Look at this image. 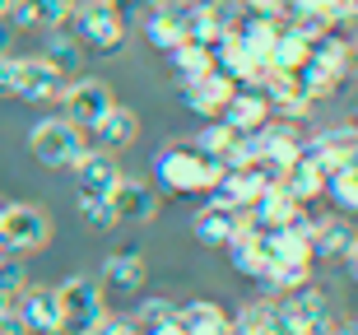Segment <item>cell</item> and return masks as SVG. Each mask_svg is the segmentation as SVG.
<instances>
[{"label": "cell", "instance_id": "cell-1", "mask_svg": "<svg viewBox=\"0 0 358 335\" xmlns=\"http://www.w3.org/2000/svg\"><path fill=\"white\" fill-rule=\"evenodd\" d=\"M219 173H224V163L200 154L196 145H163L154 159V182L173 196H205L219 182Z\"/></svg>", "mask_w": 358, "mask_h": 335}, {"label": "cell", "instance_id": "cell-2", "mask_svg": "<svg viewBox=\"0 0 358 335\" xmlns=\"http://www.w3.org/2000/svg\"><path fill=\"white\" fill-rule=\"evenodd\" d=\"M75 38L80 47H93V52H121V42H126V5L121 0H75Z\"/></svg>", "mask_w": 358, "mask_h": 335}, {"label": "cell", "instance_id": "cell-3", "mask_svg": "<svg viewBox=\"0 0 358 335\" xmlns=\"http://www.w3.org/2000/svg\"><path fill=\"white\" fill-rule=\"evenodd\" d=\"M28 149H33V159L42 163V168H75L80 163V154L89 149V135L75 126V121L66 117H42L33 131H28Z\"/></svg>", "mask_w": 358, "mask_h": 335}, {"label": "cell", "instance_id": "cell-4", "mask_svg": "<svg viewBox=\"0 0 358 335\" xmlns=\"http://www.w3.org/2000/svg\"><path fill=\"white\" fill-rule=\"evenodd\" d=\"M47 238H52V224L38 205H24V201L0 205V252L28 256V252H42Z\"/></svg>", "mask_w": 358, "mask_h": 335}, {"label": "cell", "instance_id": "cell-5", "mask_svg": "<svg viewBox=\"0 0 358 335\" xmlns=\"http://www.w3.org/2000/svg\"><path fill=\"white\" fill-rule=\"evenodd\" d=\"M56 298H61V312H66L61 335H84L107 317L103 289H98V280H89V275H70V280L56 289Z\"/></svg>", "mask_w": 358, "mask_h": 335}, {"label": "cell", "instance_id": "cell-6", "mask_svg": "<svg viewBox=\"0 0 358 335\" xmlns=\"http://www.w3.org/2000/svg\"><path fill=\"white\" fill-rule=\"evenodd\" d=\"M56 103H61V117L75 121V126L89 135L93 126L107 117V108H112L117 98H112V89H107L103 80H66V89H61Z\"/></svg>", "mask_w": 358, "mask_h": 335}, {"label": "cell", "instance_id": "cell-7", "mask_svg": "<svg viewBox=\"0 0 358 335\" xmlns=\"http://www.w3.org/2000/svg\"><path fill=\"white\" fill-rule=\"evenodd\" d=\"M107 210H112V224H149L154 210H159V191L140 182V177H117V187L107 191Z\"/></svg>", "mask_w": 358, "mask_h": 335}, {"label": "cell", "instance_id": "cell-8", "mask_svg": "<svg viewBox=\"0 0 358 335\" xmlns=\"http://www.w3.org/2000/svg\"><path fill=\"white\" fill-rule=\"evenodd\" d=\"M66 89V75L47 66L42 56H19V75H14V98L24 103H56Z\"/></svg>", "mask_w": 358, "mask_h": 335}, {"label": "cell", "instance_id": "cell-9", "mask_svg": "<svg viewBox=\"0 0 358 335\" xmlns=\"http://www.w3.org/2000/svg\"><path fill=\"white\" fill-rule=\"evenodd\" d=\"M233 89L238 84L228 80V75H219V70H205V75H191V80H182V103L196 117H219V112L228 108V98H233Z\"/></svg>", "mask_w": 358, "mask_h": 335}, {"label": "cell", "instance_id": "cell-10", "mask_svg": "<svg viewBox=\"0 0 358 335\" xmlns=\"http://www.w3.org/2000/svg\"><path fill=\"white\" fill-rule=\"evenodd\" d=\"M98 289H103V298H135L145 289V256L140 252L107 256L103 275H98Z\"/></svg>", "mask_w": 358, "mask_h": 335}, {"label": "cell", "instance_id": "cell-11", "mask_svg": "<svg viewBox=\"0 0 358 335\" xmlns=\"http://www.w3.org/2000/svg\"><path fill=\"white\" fill-rule=\"evenodd\" d=\"M354 149H358V135L354 126H326L321 135H312V140H303V154L317 168H345V163H354Z\"/></svg>", "mask_w": 358, "mask_h": 335}, {"label": "cell", "instance_id": "cell-12", "mask_svg": "<svg viewBox=\"0 0 358 335\" xmlns=\"http://www.w3.org/2000/svg\"><path fill=\"white\" fill-rule=\"evenodd\" d=\"M219 117L233 126V131H242V135H252V131H261L275 112H270V98L256 89V84H238L233 89V98H228V108L219 112Z\"/></svg>", "mask_w": 358, "mask_h": 335}, {"label": "cell", "instance_id": "cell-13", "mask_svg": "<svg viewBox=\"0 0 358 335\" xmlns=\"http://www.w3.org/2000/svg\"><path fill=\"white\" fill-rule=\"evenodd\" d=\"M19 317L28 322V331L33 335H61V322H66V312H61V298H56V289H28L19 294Z\"/></svg>", "mask_w": 358, "mask_h": 335}, {"label": "cell", "instance_id": "cell-14", "mask_svg": "<svg viewBox=\"0 0 358 335\" xmlns=\"http://www.w3.org/2000/svg\"><path fill=\"white\" fill-rule=\"evenodd\" d=\"M93 145L98 149H107V154H121V149H131L135 145V135H140V117H135L126 103H112L107 108V117L93 126Z\"/></svg>", "mask_w": 358, "mask_h": 335}, {"label": "cell", "instance_id": "cell-15", "mask_svg": "<svg viewBox=\"0 0 358 335\" xmlns=\"http://www.w3.org/2000/svg\"><path fill=\"white\" fill-rule=\"evenodd\" d=\"M70 10H75V0H10V10H5V19H10L14 28H61L70 19Z\"/></svg>", "mask_w": 358, "mask_h": 335}, {"label": "cell", "instance_id": "cell-16", "mask_svg": "<svg viewBox=\"0 0 358 335\" xmlns=\"http://www.w3.org/2000/svg\"><path fill=\"white\" fill-rule=\"evenodd\" d=\"M75 177H80V196H107V191L117 187V154H107V149H84L80 163H75Z\"/></svg>", "mask_w": 358, "mask_h": 335}, {"label": "cell", "instance_id": "cell-17", "mask_svg": "<svg viewBox=\"0 0 358 335\" xmlns=\"http://www.w3.org/2000/svg\"><path fill=\"white\" fill-rule=\"evenodd\" d=\"M247 224V215H238V210H228V205H205V210H196V219H191V233H196V242H205V247H228V238L238 233V228Z\"/></svg>", "mask_w": 358, "mask_h": 335}, {"label": "cell", "instance_id": "cell-18", "mask_svg": "<svg viewBox=\"0 0 358 335\" xmlns=\"http://www.w3.org/2000/svg\"><path fill=\"white\" fill-rule=\"evenodd\" d=\"M312 261H354V228L340 219L312 224Z\"/></svg>", "mask_w": 358, "mask_h": 335}, {"label": "cell", "instance_id": "cell-19", "mask_svg": "<svg viewBox=\"0 0 358 335\" xmlns=\"http://www.w3.org/2000/svg\"><path fill=\"white\" fill-rule=\"evenodd\" d=\"M275 182H279L284 191H289V196H293L298 205H307L312 196H321V187H326V168H317V163L307 159V154H298V159H293L289 168H284V173L275 177Z\"/></svg>", "mask_w": 358, "mask_h": 335}, {"label": "cell", "instance_id": "cell-20", "mask_svg": "<svg viewBox=\"0 0 358 335\" xmlns=\"http://www.w3.org/2000/svg\"><path fill=\"white\" fill-rule=\"evenodd\" d=\"M177 326L186 335H228V312L210 298H196V303L177 308Z\"/></svg>", "mask_w": 358, "mask_h": 335}, {"label": "cell", "instance_id": "cell-21", "mask_svg": "<svg viewBox=\"0 0 358 335\" xmlns=\"http://www.w3.org/2000/svg\"><path fill=\"white\" fill-rule=\"evenodd\" d=\"M256 284L266 289V298H284V294H293V289L312 284V261H270L266 275Z\"/></svg>", "mask_w": 358, "mask_h": 335}, {"label": "cell", "instance_id": "cell-22", "mask_svg": "<svg viewBox=\"0 0 358 335\" xmlns=\"http://www.w3.org/2000/svg\"><path fill=\"white\" fill-rule=\"evenodd\" d=\"M42 61L47 66H56L61 75H75L80 70V61H84V47H80V38L75 33H66V28H47V38H42Z\"/></svg>", "mask_w": 358, "mask_h": 335}, {"label": "cell", "instance_id": "cell-23", "mask_svg": "<svg viewBox=\"0 0 358 335\" xmlns=\"http://www.w3.org/2000/svg\"><path fill=\"white\" fill-rule=\"evenodd\" d=\"M321 196H331L340 215H354V210H358V168H354V163H345V168H331V173H326V187H321Z\"/></svg>", "mask_w": 358, "mask_h": 335}, {"label": "cell", "instance_id": "cell-24", "mask_svg": "<svg viewBox=\"0 0 358 335\" xmlns=\"http://www.w3.org/2000/svg\"><path fill=\"white\" fill-rule=\"evenodd\" d=\"M145 38L159 47V52H173L182 42V24H177V5H154L145 19Z\"/></svg>", "mask_w": 358, "mask_h": 335}, {"label": "cell", "instance_id": "cell-25", "mask_svg": "<svg viewBox=\"0 0 358 335\" xmlns=\"http://www.w3.org/2000/svg\"><path fill=\"white\" fill-rule=\"evenodd\" d=\"M168 61H173L177 80H191V75H205V70H214L210 47H205V42H177L173 52H168Z\"/></svg>", "mask_w": 358, "mask_h": 335}, {"label": "cell", "instance_id": "cell-26", "mask_svg": "<svg viewBox=\"0 0 358 335\" xmlns=\"http://www.w3.org/2000/svg\"><path fill=\"white\" fill-rule=\"evenodd\" d=\"M233 135H238V131H233L224 117H210V126H205V131H200L191 145H196L200 154H210V159H224V149L233 145Z\"/></svg>", "mask_w": 358, "mask_h": 335}, {"label": "cell", "instance_id": "cell-27", "mask_svg": "<svg viewBox=\"0 0 358 335\" xmlns=\"http://www.w3.org/2000/svg\"><path fill=\"white\" fill-rule=\"evenodd\" d=\"M140 331H149V326H163V322H177V308L173 298H149V303H140V312L131 317Z\"/></svg>", "mask_w": 358, "mask_h": 335}, {"label": "cell", "instance_id": "cell-28", "mask_svg": "<svg viewBox=\"0 0 358 335\" xmlns=\"http://www.w3.org/2000/svg\"><path fill=\"white\" fill-rule=\"evenodd\" d=\"M24 261H10V256H0V298H10V303H19V294H24Z\"/></svg>", "mask_w": 358, "mask_h": 335}, {"label": "cell", "instance_id": "cell-29", "mask_svg": "<svg viewBox=\"0 0 358 335\" xmlns=\"http://www.w3.org/2000/svg\"><path fill=\"white\" fill-rule=\"evenodd\" d=\"M80 215H84V224L98 228V233L117 228L112 224V210H107V196H80Z\"/></svg>", "mask_w": 358, "mask_h": 335}, {"label": "cell", "instance_id": "cell-30", "mask_svg": "<svg viewBox=\"0 0 358 335\" xmlns=\"http://www.w3.org/2000/svg\"><path fill=\"white\" fill-rule=\"evenodd\" d=\"M14 75H19V56L0 52V98H14Z\"/></svg>", "mask_w": 358, "mask_h": 335}, {"label": "cell", "instance_id": "cell-31", "mask_svg": "<svg viewBox=\"0 0 358 335\" xmlns=\"http://www.w3.org/2000/svg\"><path fill=\"white\" fill-rule=\"evenodd\" d=\"M0 335H33V331H28V322L19 317V308H5V312H0Z\"/></svg>", "mask_w": 358, "mask_h": 335}, {"label": "cell", "instance_id": "cell-32", "mask_svg": "<svg viewBox=\"0 0 358 335\" xmlns=\"http://www.w3.org/2000/svg\"><path fill=\"white\" fill-rule=\"evenodd\" d=\"M140 335H186L177 322H163V326H149V331H140Z\"/></svg>", "mask_w": 358, "mask_h": 335}, {"label": "cell", "instance_id": "cell-33", "mask_svg": "<svg viewBox=\"0 0 358 335\" xmlns=\"http://www.w3.org/2000/svg\"><path fill=\"white\" fill-rule=\"evenodd\" d=\"M10 33H14V24H10V19H0V52H10Z\"/></svg>", "mask_w": 358, "mask_h": 335}, {"label": "cell", "instance_id": "cell-34", "mask_svg": "<svg viewBox=\"0 0 358 335\" xmlns=\"http://www.w3.org/2000/svg\"><path fill=\"white\" fill-rule=\"evenodd\" d=\"M326 335H358V331H354V326H331Z\"/></svg>", "mask_w": 358, "mask_h": 335}, {"label": "cell", "instance_id": "cell-35", "mask_svg": "<svg viewBox=\"0 0 358 335\" xmlns=\"http://www.w3.org/2000/svg\"><path fill=\"white\" fill-rule=\"evenodd\" d=\"M5 10H10V0H0V19H5Z\"/></svg>", "mask_w": 358, "mask_h": 335}]
</instances>
